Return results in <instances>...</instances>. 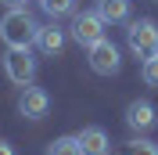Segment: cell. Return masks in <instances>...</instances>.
I'll return each instance as SVG.
<instances>
[{
	"mask_svg": "<svg viewBox=\"0 0 158 155\" xmlns=\"http://www.w3.org/2000/svg\"><path fill=\"white\" fill-rule=\"evenodd\" d=\"M36 36H40V25L25 7H15V11H7L0 18V40L7 47H32Z\"/></svg>",
	"mask_w": 158,
	"mask_h": 155,
	"instance_id": "6da1fadb",
	"label": "cell"
},
{
	"mask_svg": "<svg viewBox=\"0 0 158 155\" xmlns=\"http://www.w3.org/2000/svg\"><path fill=\"white\" fill-rule=\"evenodd\" d=\"M126 43L137 58H151L158 54V22L155 18H137L126 29Z\"/></svg>",
	"mask_w": 158,
	"mask_h": 155,
	"instance_id": "7a4b0ae2",
	"label": "cell"
},
{
	"mask_svg": "<svg viewBox=\"0 0 158 155\" xmlns=\"http://www.w3.org/2000/svg\"><path fill=\"white\" fill-rule=\"evenodd\" d=\"M104 29H108V22L97 15V7H94V11H83V15H76V18H72V25H69L72 40H76L79 47H94L97 40H104Z\"/></svg>",
	"mask_w": 158,
	"mask_h": 155,
	"instance_id": "3957f363",
	"label": "cell"
},
{
	"mask_svg": "<svg viewBox=\"0 0 158 155\" xmlns=\"http://www.w3.org/2000/svg\"><path fill=\"white\" fill-rule=\"evenodd\" d=\"M4 72L15 87H22V90L29 87L32 76H36V58L29 54V47H11L7 58H4Z\"/></svg>",
	"mask_w": 158,
	"mask_h": 155,
	"instance_id": "277c9868",
	"label": "cell"
},
{
	"mask_svg": "<svg viewBox=\"0 0 158 155\" xmlns=\"http://www.w3.org/2000/svg\"><path fill=\"white\" fill-rule=\"evenodd\" d=\"M90 51V69L97 72V76H115L118 69H122V58H118V47L111 43L108 36L104 40H97L94 47H86Z\"/></svg>",
	"mask_w": 158,
	"mask_h": 155,
	"instance_id": "5b68a950",
	"label": "cell"
},
{
	"mask_svg": "<svg viewBox=\"0 0 158 155\" xmlns=\"http://www.w3.org/2000/svg\"><path fill=\"white\" fill-rule=\"evenodd\" d=\"M18 112H22L25 119H43V116L50 112V97H47V90L29 83V87L22 90V97H18Z\"/></svg>",
	"mask_w": 158,
	"mask_h": 155,
	"instance_id": "8992f818",
	"label": "cell"
},
{
	"mask_svg": "<svg viewBox=\"0 0 158 155\" xmlns=\"http://www.w3.org/2000/svg\"><path fill=\"white\" fill-rule=\"evenodd\" d=\"M76 137H79L83 155H111V141H108V134L101 126H83Z\"/></svg>",
	"mask_w": 158,
	"mask_h": 155,
	"instance_id": "52a82bcc",
	"label": "cell"
},
{
	"mask_svg": "<svg viewBox=\"0 0 158 155\" xmlns=\"http://www.w3.org/2000/svg\"><path fill=\"white\" fill-rule=\"evenodd\" d=\"M126 123L133 126V130H151V126H155V105H151V101H129Z\"/></svg>",
	"mask_w": 158,
	"mask_h": 155,
	"instance_id": "ba28073f",
	"label": "cell"
},
{
	"mask_svg": "<svg viewBox=\"0 0 158 155\" xmlns=\"http://www.w3.org/2000/svg\"><path fill=\"white\" fill-rule=\"evenodd\" d=\"M36 47L43 51V54H61V47H65V29H58V25H40Z\"/></svg>",
	"mask_w": 158,
	"mask_h": 155,
	"instance_id": "9c48e42d",
	"label": "cell"
},
{
	"mask_svg": "<svg viewBox=\"0 0 158 155\" xmlns=\"http://www.w3.org/2000/svg\"><path fill=\"white\" fill-rule=\"evenodd\" d=\"M97 15L108 25H118L129 18V0H97Z\"/></svg>",
	"mask_w": 158,
	"mask_h": 155,
	"instance_id": "30bf717a",
	"label": "cell"
},
{
	"mask_svg": "<svg viewBox=\"0 0 158 155\" xmlns=\"http://www.w3.org/2000/svg\"><path fill=\"white\" fill-rule=\"evenodd\" d=\"M47 155H83L79 137H58V141H50V144H47Z\"/></svg>",
	"mask_w": 158,
	"mask_h": 155,
	"instance_id": "8fae6325",
	"label": "cell"
},
{
	"mask_svg": "<svg viewBox=\"0 0 158 155\" xmlns=\"http://www.w3.org/2000/svg\"><path fill=\"white\" fill-rule=\"evenodd\" d=\"M43 4V11H47L50 18H61V15H72V7H76V0H40Z\"/></svg>",
	"mask_w": 158,
	"mask_h": 155,
	"instance_id": "7c38bea8",
	"label": "cell"
},
{
	"mask_svg": "<svg viewBox=\"0 0 158 155\" xmlns=\"http://www.w3.org/2000/svg\"><path fill=\"white\" fill-rule=\"evenodd\" d=\"M144 83L148 87H158V54H151V58H144Z\"/></svg>",
	"mask_w": 158,
	"mask_h": 155,
	"instance_id": "4fadbf2b",
	"label": "cell"
},
{
	"mask_svg": "<svg viewBox=\"0 0 158 155\" xmlns=\"http://www.w3.org/2000/svg\"><path fill=\"white\" fill-rule=\"evenodd\" d=\"M122 155H158V148L151 144V141H129Z\"/></svg>",
	"mask_w": 158,
	"mask_h": 155,
	"instance_id": "5bb4252c",
	"label": "cell"
},
{
	"mask_svg": "<svg viewBox=\"0 0 158 155\" xmlns=\"http://www.w3.org/2000/svg\"><path fill=\"white\" fill-rule=\"evenodd\" d=\"M0 4H4L7 11H15V7H25V0H0Z\"/></svg>",
	"mask_w": 158,
	"mask_h": 155,
	"instance_id": "9a60e30c",
	"label": "cell"
},
{
	"mask_svg": "<svg viewBox=\"0 0 158 155\" xmlns=\"http://www.w3.org/2000/svg\"><path fill=\"white\" fill-rule=\"evenodd\" d=\"M0 155H15V148H11V141H4V137H0Z\"/></svg>",
	"mask_w": 158,
	"mask_h": 155,
	"instance_id": "2e32d148",
	"label": "cell"
}]
</instances>
